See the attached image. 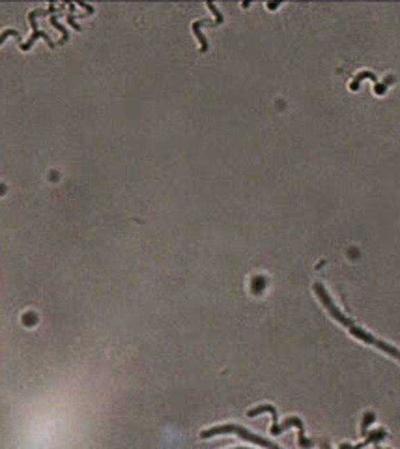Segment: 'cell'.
<instances>
[{
    "instance_id": "6da1fadb",
    "label": "cell",
    "mask_w": 400,
    "mask_h": 449,
    "mask_svg": "<svg viewBox=\"0 0 400 449\" xmlns=\"http://www.w3.org/2000/svg\"><path fill=\"white\" fill-rule=\"evenodd\" d=\"M40 12H32L31 15H28V19H31V23H32V28H34V32H32V36H31V40H28V42H26V44H23L21 45V47H23V51H28L32 47V45H34V42H36L37 37H44L45 42H47V44L51 45V47H55V42H53V40H51L49 36H47V34H45L44 31H40V28H37L36 26V15Z\"/></svg>"
},
{
    "instance_id": "7a4b0ae2",
    "label": "cell",
    "mask_w": 400,
    "mask_h": 449,
    "mask_svg": "<svg viewBox=\"0 0 400 449\" xmlns=\"http://www.w3.org/2000/svg\"><path fill=\"white\" fill-rule=\"evenodd\" d=\"M393 81H394L393 77H388V81H385L383 85H380V83H376V87H374L376 94H378V96H382V94H385V90H388V85H391Z\"/></svg>"
},
{
    "instance_id": "3957f363",
    "label": "cell",
    "mask_w": 400,
    "mask_h": 449,
    "mask_svg": "<svg viewBox=\"0 0 400 449\" xmlns=\"http://www.w3.org/2000/svg\"><path fill=\"white\" fill-rule=\"evenodd\" d=\"M8 36H15V37H19V32H17V31H13V28H8V31H4V32H2V34H0V44H2V42H4V40H6Z\"/></svg>"
}]
</instances>
